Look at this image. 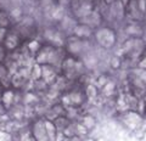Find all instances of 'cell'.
Listing matches in <instances>:
<instances>
[{
	"label": "cell",
	"mask_w": 146,
	"mask_h": 141,
	"mask_svg": "<svg viewBox=\"0 0 146 141\" xmlns=\"http://www.w3.org/2000/svg\"><path fill=\"white\" fill-rule=\"evenodd\" d=\"M4 58H5V50L3 46H0V62H3Z\"/></svg>",
	"instance_id": "obj_7"
},
{
	"label": "cell",
	"mask_w": 146,
	"mask_h": 141,
	"mask_svg": "<svg viewBox=\"0 0 146 141\" xmlns=\"http://www.w3.org/2000/svg\"><path fill=\"white\" fill-rule=\"evenodd\" d=\"M96 40L99 42L100 46H102L105 49L112 48L113 45H115V42H116V34L113 33L111 29L102 28V29L98 30V33H96Z\"/></svg>",
	"instance_id": "obj_1"
},
{
	"label": "cell",
	"mask_w": 146,
	"mask_h": 141,
	"mask_svg": "<svg viewBox=\"0 0 146 141\" xmlns=\"http://www.w3.org/2000/svg\"><path fill=\"white\" fill-rule=\"evenodd\" d=\"M39 43L36 42V40H34V42H32L29 45H28V49H29V51L31 52H33V51H38L39 50Z\"/></svg>",
	"instance_id": "obj_4"
},
{
	"label": "cell",
	"mask_w": 146,
	"mask_h": 141,
	"mask_svg": "<svg viewBox=\"0 0 146 141\" xmlns=\"http://www.w3.org/2000/svg\"><path fill=\"white\" fill-rule=\"evenodd\" d=\"M74 34L77 35L78 38H88L91 35V29L89 26H85V24H80V26H76L74 28Z\"/></svg>",
	"instance_id": "obj_2"
},
{
	"label": "cell",
	"mask_w": 146,
	"mask_h": 141,
	"mask_svg": "<svg viewBox=\"0 0 146 141\" xmlns=\"http://www.w3.org/2000/svg\"><path fill=\"white\" fill-rule=\"evenodd\" d=\"M5 35H6V29L5 28H0V43L5 39Z\"/></svg>",
	"instance_id": "obj_6"
},
{
	"label": "cell",
	"mask_w": 146,
	"mask_h": 141,
	"mask_svg": "<svg viewBox=\"0 0 146 141\" xmlns=\"http://www.w3.org/2000/svg\"><path fill=\"white\" fill-rule=\"evenodd\" d=\"M138 68H140V70H146V57L138 63Z\"/></svg>",
	"instance_id": "obj_5"
},
{
	"label": "cell",
	"mask_w": 146,
	"mask_h": 141,
	"mask_svg": "<svg viewBox=\"0 0 146 141\" xmlns=\"http://www.w3.org/2000/svg\"><path fill=\"white\" fill-rule=\"evenodd\" d=\"M18 44V38L15 34H10L5 38V45L7 49H15Z\"/></svg>",
	"instance_id": "obj_3"
}]
</instances>
